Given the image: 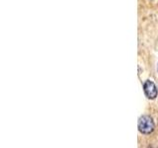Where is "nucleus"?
I'll list each match as a JSON object with an SVG mask.
<instances>
[{
	"instance_id": "1",
	"label": "nucleus",
	"mask_w": 158,
	"mask_h": 148,
	"mask_svg": "<svg viewBox=\"0 0 158 148\" xmlns=\"http://www.w3.org/2000/svg\"><path fill=\"white\" fill-rule=\"evenodd\" d=\"M154 128V121L149 116H142L138 120V130L143 134H150Z\"/></svg>"
},
{
	"instance_id": "2",
	"label": "nucleus",
	"mask_w": 158,
	"mask_h": 148,
	"mask_svg": "<svg viewBox=\"0 0 158 148\" xmlns=\"http://www.w3.org/2000/svg\"><path fill=\"white\" fill-rule=\"evenodd\" d=\"M143 90H144L145 96L150 99V100H154L158 95L157 88L155 86V84L150 80H146L143 84Z\"/></svg>"
}]
</instances>
